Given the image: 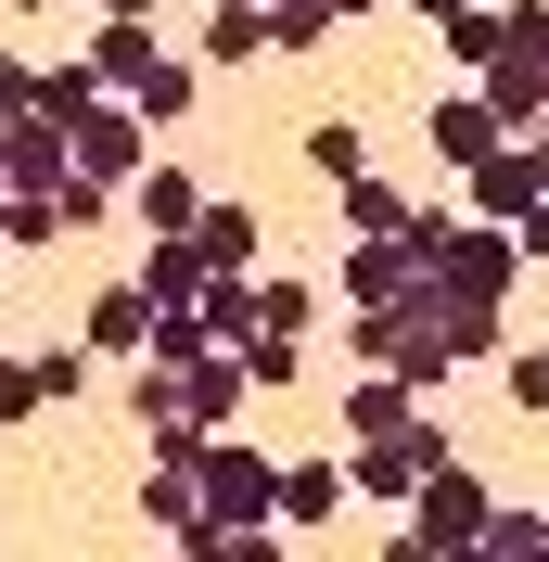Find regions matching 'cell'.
Returning a JSON list of instances; mask_svg holds the SVG:
<instances>
[{
  "instance_id": "cell-1",
  "label": "cell",
  "mask_w": 549,
  "mask_h": 562,
  "mask_svg": "<svg viewBox=\"0 0 549 562\" xmlns=\"http://www.w3.org/2000/svg\"><path fill=\"white\" fill-rule=\"evenodd\" d=\"M269 473H281V460H269V448H243V422H217L205 448H192V486H205V525L179 537V550H205V562H217L231 537L281 525V512H269Z\"/></svg>"
},
{
  "instance_id": "cell-2",
  "label": "cell",
  "mask_w": 549,
  "mask_h": 562,
  "mask_svg": "<svg viewBox=\"0 0 549 562\" xmlns=\"http://www.w3.org/2000/svg\"><path fill=\"white\" fill-rule=\"evenodd\" d=\"M358 358H371V371H396L410 396H435L447 371H460V346H447L435 294H383V307H358Z\"/></svg>"
},
{
  "instance_id": "cell-3",
  "label": "cell",
  "mask_w": 549,
  "mask_h": 562,
  "mask_svg": "<svg viewBox=\"0 0 549 562\" xmlns=\"http://www.w3.org/2000/svg\"><path fill=\"white\" fill-rule=\"evenodd\" d=\"M396 512H410V562H460V550H473V537H485V512H498V486H485L473 460L447 448L435 473H422V486L396 498Z\"/></svg>"
},
{
  "instance_id": "cell-4",
  "label": "cell",
  "mask_w": 549,
  "mask_h": 562,
  "mask_svg": "<svg viewBox=\"0 0 549 562\" xmlns=\"http://www.w3.org/2000/svg\"><path fill=\"white\" fill-rule=\"evenodd\" d=\"M447 460V435H435V409H396L383 435H345V498H371V512H396V498L422 486Z\"/></svg>"
},
{
  "instance_id": "cell-5",
  "label": "cell",
  "mask_w": 549,
  "mask_h": 562,
  "mask_svg": "<svg viewBox=\"0 0 549 562\" xmlns=\"http://www.w3.org/2000/svg\"><path fill=\"white\" fill-rule=\"evenodd\" d=\"M460 192H473L460 217H498V231H524V217L549 205V154H537V140H485L473 167H460Z\"/></svg>"
},
{
  "instance_id": "cell-6",
  "label": "cell",
  "mask_w": 549,
  "mask_h": 562,
  "mask_svg": "<svg viewBox=\"0 0 549 562\" xmlns=\"http://www.w3.org/2000/svg\"><path fill=\"white\" fill-rule=\"evenodd\" d=\"M167 371V409L192 422V435H217V422H243L256 409V384H243V358L231 346H192V358H154Z\"/></svg>"
},
{
  "instance_id": "cell-7",
  "label": "cell",
  "mask_w": 549,
  "mask_h": 562,
  "mask_svg": "<svg viewBox=\"0 0 549 562\" xmlns=\"http://www.w3.org/2000/svg\"><path fill=\"white\" fill-rule=\"evenodd\" d=\"M141 154H154V128H141V115L115 103V90H90V103L65 115V167H77V179H103V192H115V179H128Z\"/></svg>"
},
{
  "instance_id": "cell-8",
  "label": "cell",
  "mask_w": 549,
  "mask_h": 562,
  "mask_svg": "<svg viewBox=\"0 0 549 562\" xmlns=\"http://www.w3.org/2000/svg\"><path fill=\"white\" fill-rule=\"evenodd\" d=\"M345 307H383V294H422V244L410 231H345Z\"/></svg>"
},
{
  "instance_id": "cell-9",
  "label": "cell",
  "mask_w": 549,
  "mask_h": 562,
  "mask_svg": "<svg viewBox=\"0 0 549 562\" xmlns=\"http://www.w3.org/2000/svg\"><path fill=\"white\" fill-rule=\"evenodd\" d=\"M192 90H205V77L179 65L167 38H154V52H141V65H128V77H115V103H128V115H141V128H154V140H167V128H179V115H192Z\"/></svg>"
},
{
  "instance_id": "cell-10",
  "label": "cell",
  "mask_w": 549,
  "mask_h": 562,
  "mask_svg": "<svg viewBox=\"0 0 549 562\" xmlns=\"http://www.w3.org/2000/svg\"><path fill=\"white\" fill-rule=\"evenodd\" d=\"M269 512H281V537H320L345 512V460H281V473H269Z\"/></svg>"
},
{
  "instance_id": "cell-11",
  "label": "cell",
  "mask_w": 549,
  "mask_h": 562,
  "mask_svg": "<svg viewBox=\"0 0 549 562\" xmlns=\"http://www.w3.org/2000/svg\"><path fill=\"white\" fill-rule=\"evenodd\" d=\"M115 205H128L141 231H192V205H205V179H192V167H154V154H141V167L115 179Z\"/></svg>"
},
{
  "instance_id": "cell-12",
  "label": "cell",
  "mask_w": 549,
  "mask_h": 562,
  "mask_svg": "<svg viewBox=\"0 0 549 562\" xmlns=\"http://www.w3.org/2000/svg\"><path fill=\"white\" fill-rule=\"evenodd\" d=\"M128 281H141V307H192L217 269L192 256V231H141V269H128Z\"/></svg>"
},
{
  "instance_id": "cell-13",
  "label": "cell",
  "mask_w": 549,
  "mask_h": 562,
  "mask_svg": "<svg viewBox=\"0 0 549 562\" xmlns=\"http://www.w3.org/2000/svg\"><path fill=\"white\" fill-rule=\"evenodd\" d=\"M422 140H435V167H473L485 140H512V128H498V115H485V90H447V103L422 115Z\"/></svg>"
},
{
  "instance_id": "cell-14",
  "label": "cell",
  "mask_w": 549,
  "mask_h": 562,
  "mask_svg": "<svg viewBox=\"0 0 549 562\" xmlns=\"http://www.w3.org/2000/svg\"><path fill=\"white\" fill-rule=\"evenodd\" d=\"M192 65H269V13H256V0H205V38H192Z\"/></svg>"
},
{
  "instance_id": "cell-15",
  "label": "cell",
  "mask_w": 549,
  "mask_h": 562,
  "mask_svg": "<svg viewBox=\"0 0 549 562\" xmlns=\"http://www.w3.org/2000/svg\"><path fill=\"white\" fill-rule=\"evenodd\" d=\"M256 244H269L256 205H192V256H205V269H256Z\"/></svg>"
},
{
  "instance_id": "cell-16",
  "label": "cell",
  "mask_w": 549,
  "mask_h": 562,
  "mask_svg": "<svg viewBox=\"0 0 549 562\" xmlns=\"http://www.w3.org/2000/svg\"><path fill=\"white\" fill-rule=\"evenodd\" d=\"M141 281H103V294H90V358H141Z\"/></svg>"
},
{
  "instance_id": "cell-17",
  "label": "cell",
  "mask_w": 549,
  "mask_h": 562,
  "mask_svg": "<svg viewBox=\"0 0 549 562\" xmlns=\"http://www.w3.org/2000/svg\"><path fill=\"white\" fill-rule=\"evenodd\" d=\"M333 217H345V231H396V217H410V192H396V179H371V167H345V179H333Z\"/></svg>"
},
{
  "instance_id": "cell-18",
  "label": "cell",
  "mask_w": 549,
  "mask_h": 562,
  "mask_svg": "<svg viewBox=\"0 0 549 562\" xmlns=\"http://www.w3.org/2000/svg\"><path fill=\"white\" fill-rule=\"evenodd\" d=\"M396 409H422V396L396 384V371H371V358H358V384H345V435H383Z\"/></svg>"
},
{
  "instance_id": "cell-19",
  "label": "cell",
  "mask_w": 549,
  "mask_h": 562,
  "mask_svg": "<svg viewBox=\"0 0 549 562\" xmlns=\"http://www.w3.org/2000/svg\"><path fill=\"white\" fill-rule=\"evenodd\" d=\"M256 13H269V52H320V38H333L320 0H256Z\"/></svg>"
},
{
  "instance_id": "cell-20",
  "label": "cell",
  "mask_w": 549,
  "mask_h": 562,
  "mask_svg": "<svg viewBox=\"0 0 549 562\" xmlns=\"http://www.w3.org/2000/svg\"><path fill=\"white\" fill-rule=\"evenodd\" d=\"M52 409V384H38V358H0V435H13V422H38Z\"/></svg>"
},
{
  "instance_id": "cell-21",
  "label": "cell",
  "mask_w": 549,
  "mask_h": 562,
  "mask_svg": "<svg viewBox=\"0 0 549 562\" xmlns=\"http://www.w3.org/2000/svg\"><path fill=\"white\" fill-rule=\"evenodd\" d=\"M307 167H320V179H345V167H371V140L345 128V115H320V128H307Z\"/></svg>"
},
{
  "instance_id": "cell-22",
  "label": "cell",
  "mask_w": 549,
  "mask_h": 562,
  "mask_svg": "<svg viewBox=\"0 0 549 562\" xmlns=\"http://www.w3.org/2000/svg\"><path fill=\"white\" fill-rule=\"evenodd\" d=\"M473 550H498V562H537V550H549V525H537V512H485V537H473Z\"/></svg>"
},
{
  "instance_id": "cell-23",
  "label": "cell",
  "mask_w": 549,
  "mask_h": 562,
  "mask_svg": "<svg viewBox=\"0 0 549 562\" xmlns=\"http://www.w3.org/2000/svg\"><path fill=\"white\" fill-rule=\"evenodd\" d=\"M498 371H512V409H549V358H537V346H512Z\"/></svg>"
},
{
  "instance_id": "cell-24",
  "label": "cell",
  "mask_w": 549,
  "mask_h": 562,
  "mask_svg": "<svg viewBox=\"0 0 549 562\" xmlns=\"http://www.w3.org/2000/svg\"><path fill=\"white\" fill-rule=\"evenodd\" d=\"M26 90H38V65H26V52H0V115H26Z\"/></svg>"
},
{
  "instance_id": "cell-25",
  "label": "cell",
  "mask_w": 549,
  "mask_h": 562,
  "mask_svg": "<svg viewBox=\"0 0 549 562\" xmlns=\"http://www.w3.org/2000/svg\"><path fill=\"white\" fill-rule=\"evenodd\" d=\"M90 13H141V26H154V13H167V0H90Z\"/></svg>"
},
{
  "instance_id": "cell-26",
  "label": "cell",
  "mask_w": 549,
  "mask_h": 562,
  "mask_svg": "<svg viewBox=\"0 0 549 562\" xmlns=\"http://www.w3.org/2000/svg\"><path fill=\"white\" fill-rule=\"evenodd\" d=\"M320 13H333V26H358V13H383V0H320Z\"/></svg>"
},
{
  "instance_id": "cell-27",
  "label": "cell",
  "mask_w": 549,
  "mask_h": 562,
  "mask_svg": "<svg viewBox=\"0 0 549 562\" xmlns=\"http://www.w3.org/2000/svg\"><path fill=\"white\" fill-rule=\"evenodd\" d=\"M410 13H460V0H410Z\"/></svg>"
}]
</instances>
